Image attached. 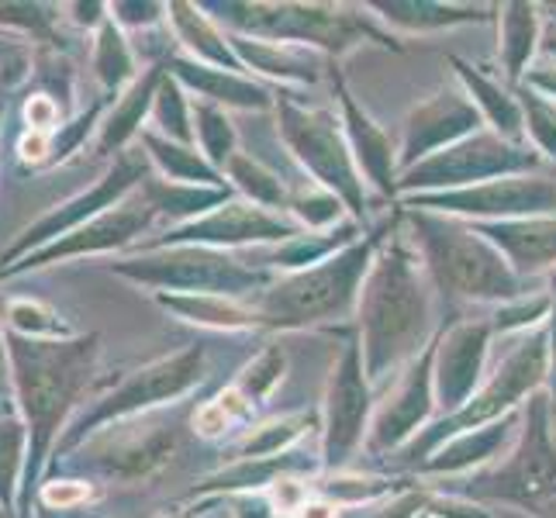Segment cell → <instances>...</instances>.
Segmentation results:
<instances>
[{
	"mask_svg": "<svg viewBox=\"0 0 556 518\" xmlns=\"http://www.w3.org/2000/svg\"><path fill=\"white\" fill-rule=\"evenodd\" d=\"M315 426V415L301 412V415H283L256 426L242 443L236 446V459H263V456H280L291 453L298 446V439Z\"/></svg>",
	"mask_w": 556,
	"mask_h": 518,
	"instance_id": "cell-38",
	"label": "cell"
},
{
	"mask_svg": "<svg viewBox=\"0 0 556 518\" xmlns=\"http://www.w3.org/2000/svg\"><path fill=\"white\" fill-rule=\"evenodd\" d=\"M17 156L28 166L52 163V136H38V131H25V139L17 142Z\"/></svg>",
	"mask_w": 556,
	"mask_h": 518,
	"instance_id": "cell-50",
	"label": "cell"
},
{
	"mask_svg": "<svg viewBox=\"0 0 556 518\" xmlns=\"http://www.w3.org/2000/svg\"><path fill=\"white\" fill-rule=\"evenodd\" d=\"M204 380V350L201 345H190V350H180L174 356H163L149 367L128 374L118 388L111 394H104L90 412H84L73 421V429L60 439L55 446V456H63L70 450H76L98 432V426L104 421H125V418H142L146 412L160 408V405H174L177 397L190 394Z\"/></svg>",
	"mask_w": 556,
	"mask_h": 518,
	"instance_id": "cell-10",
	"label": "cell"
},
{
	"mask_svg": "<svg viewBox=\"0 0 556 518\" xmlns=\"http://www.w3.org/2000/svg\"><path fill=\"white\" fill-rule=\"evenodd\" d=\"M388 491L391 481H380V477H332V481L318 484V494L329 497L332 505H370Z\"/></svg>",
	"mask_w": 556,
	"mask_h": 518,
	"instance_id": "cell-44",
	"label": "cell"
},
{
	"mask_svg": "<svg viewBox=\"0 0 556 518\" xmlns=\"http://www.w3.org/2000/svg\"><path fill=\"white\" fill-rule=\"evenodd\" d=\"M439 408H435V342H432L429 350L401 374L397 388L388 397V405L377 408V415L370 421L367 450L388 453V450L408 446L412 439L429 426V418Z\"/></svg>",
	"mask_w": 556,
	"mask_h": 518,
	"instance_id": "cell-18",
	"label": "cell"
},
{
	"mask_svg": "<svg viewBox=\"0 0 556 518\" xmlns=\"http://www.w3.org/2000/svg\"><path fill=\"white\" fill-rule=\"evenodd\" d=\"M277 131L291 156L312 173L315 184L332 190L346 204L353 222L367 215V194H363V177L346 142V128L325 108H304L287 93H277Z\"/></svg>",
	"mask_w": 556,
	"mask_h": 518,
	"instance_id": "cell-9",
	"label": "cell"
},
{
	"mask_svg": "<svg viewBox=\"0 0 556 518\" xmlns=\"http://www.w3.org/2000/svg\"><path fill=\"white\" fill-rule=\"evenodd\" d=\"M321 467V456H301V453H280V456H263V459H236V467L228 470H218L211 473L207 481L198 484V491H242V494H253V491H263L270 488L274 481L287 473H312Z\"/></svg>",
	"mask_w": 556,
	"mask_h": 518,
	"instance_id": "cell-29",
	"label": "cell"
},
{
	"mask_svg": "<svg viewBox=\"0 0 556 518\" xmlns=\"http://www.w3.org/2000/svg\"><path fill=\"white\" fill-rule=\"evenodd\" d=\"M497 253L508 260L515 277L556 274V218H515V222H470Z\"/></svg>",
	"mask_w": 556,
	"mask_h": 518,
	"instance_id": "cell-22",
	"label": "cell"
},
{
	"mask_svg": "<svg viewBox=\"0 0 556 518\" xmlns=\"http://www.w3.org/2000/svg\"><path fill=\"white\" fill-rule=\"evenodd\" d=\"M283 367H287V356H283L280 345H266V350L239 374L236 388L242 391V397L249 401V405L256 408V405H263V401L274 394V388L283 377Z\"/></svg>",
	"mask_w": 556,
	"mask_h": 518,
	"instance_id": "cell-43",
	"label": "cell"
},
{
	"mask_svg": "<svg viewBox=\"0 0 556 518\" xmlns=\"http://www.w3.org/2000/svg\"><path fill=\"white\" fill-rule=\"evenodd\" d=\"M336 76V98L342 108V128H346V142L353 149V160L359 166V177H367L380 194H394L397 190V146L388 139L367 111H363L353 93L342 84V76Z\"/></svg>",
	"mask_w": 556,
	"mask_h": 518,
	"instance_id": "cell-21",
	"label": "cell"
},
{
	"mask_svg": "<svg viewBox=\"0 0 556 518\" xmlns=\"http://www.w3.org/2000/svg\"><path fill=\"white\" fill-rule=\"evenodd\" d=\"M287 215H291L304 232H332L339 228L342 215H346V204H342L332 190H325L318 184H312L308 190H298L291 194V204H287Z\"/></svg>",
	"mask_w": 556,
	"mask_h": 518,
	"instance_id": "cell-40",
	"label": "cell"
},
{
	"mask_svg": "<svg viewBox=\"0 0 556 518\" xmlns=\"http://www.w3.org/2000/svg\"><path fill=\"white\" fill-rule=\"evenodd\" d=\"M180 443L177 426H142V429H125V421L114 426L101 435H93L90 443H84L80 456L84 467H98L108 477H146L156 467H163L174 456Z\"/></svg>",
	"mask_w": 556,
	"mask_h": 518,
	"instance_id": "cell-20",
	"label": "cell"
},
{
	"mask_svg": "<svg viewBox=\"0 0 556 518\" xmlns=\"http://www.w3.org/2000/svg\"><path fill=\"white\" fill-rule=\"evenodd\" d=\"M370 11H380L388 25H397L405 31H432V28H453V25H484L491 22V8H456V4H370Z\"/></svg>",
	"mask_w": 556,
	"mask_h": 518,
	"instance_id": "cell-35",
	"label": "cell"
},
{
	"mask_svg": "<svg viewBox=\"0 0 556 518\" xmlns=\"http://www.w3.org/2000/svg\"><path fill=\"white\" fill-rule=\"evenodd\" d=\"M222 173H228V180L236 184L242 201H249V204H260L266 211H287V204H291V190L280 184V177L274 169H266L253 156L236 152V156L225 163Z\"/></svg>",
	"mask_w": 556,
	"mask_h": 518,
	"instance_id": "cell-36",
	"label": "cell"
},
{
	"mask_svg": "<svg viewBox=\"0 0 556 518\" xmlns=\"http://www.w3.org/2000/svg\"><path fill=\"white\" fill-rule=\"evenodd\" d=\"M215 11V25H225L228 35L260 38V42L321 49L342 55L363 38L377 46L401 49L388 31H380L367 14L342 4H201Z\"/></svg>",
	"mask_w": 556,
	"mask_h": 518,
	"instance_id": "cell-7",
	"label": "cell"
},
{
	"mask_svg": "<svg viewBox=\"0 0 556 518\" xmlns=\"http://www.w3.org/2000/svg\"><path fill=\"white\" fill-rule=\"evenodd\" d=\"M481 128H484L481 111L473 108V101L464 90H456V87L439 90L429 101L415 104L405 118V136H401V146H397V169L408 173L412 166L470 139L473 131H481Z\"/></svg>",
	"mask_w": 556,
	"mask_h": 518,
	"instance_id": "cell-17",
	"label": "cell"
},
{
	"mask_svg": "<svg viewBox=\"0 0 556 518\" xmlns=\"http://www.w3.org/2000/svg\"><path fill=\"white\" fill-rule=\"evenodd\" d=\"M519 421H522V408L505 415L502 421H491V426H484V429H473V432L456 435L435 456H429L418 470L421 473H446V477H456V473H464L470 467H481V464H488L491 456H497V453H502L511 443V435H519V429H515Z\"/></svg>",
	"mask_w": 556,
	"mask_h": 518,
	"instance_id": "cell-27",
	"label": "cell"
},
{
	"mask_svg": "<svg viewBox=\"0 0 556 518\" xmlns=\"http://www.w3.org/2000/svg\"><path fill=\"white\" fill-rule=\"evenodd\" d=\"M491 336V321H459L435 339V408L443 418L464 408L481 388Z\"/></svg>",
	"mask_w": 556,
	"mask_h": 518,
	"instance_id": "cell-19",
	"label": "cell"
},
{
	"mask_svg": "<svg viewBox=\"0 0 556 518\" xmlns=\"http://www.w3.org/2000/svg\"><path fill=\"white\" fill-rule=\"evenodd\" d=\"M359 222H342L332 232H301L287 242L277 245H256L242 263L253 266V270L270 274H298V270H308V266H318L325 260H332L342 249H350L353 242H359Z\"/></svg>",
	"mask_w": 556,
	"mask_h": 518,
	"instance_id": "cell-23",
	"label": "cell"
},
{
	"mask_svg": "<svg viewBox=\"0 0 556 518\" xmlns=\"http://www.w3.org/2000/svg\"><path fill=\"white\" fill-rule=\"evenodd\" d=\"M304 228L280 211H266L232 198L228 204L207 211V215L169 228L163 239H149L142 249H166V245H204V249H245V245H277L301 236Z\"/></svg>",
	"mask_w": 556,
	"mask_h": 518,
	"instance_id": "cell-14",
	"label": "cell"
},
{
	"mask_svg": "<svg viewBox=\"0 0 556 518\" xmlns=\"http://www.w3.org/2000/svg\"><path fill=\"white\" fill-rule=\"evenodd\" d=\"M522 111H526V136L532 139L535 152H546L556 160V111L540 98V93L526 90L522 93Z\"/></svg>",
	"mask_w": 556,
	"mask_h": 518,
	"instance_id": "cell-45",
	"label": "cell"
},
{
	"mask_svg": "<svg viewBox=\"0 0 556 518\" xmlns=\"http://www.w3.org/2000/svg\"><path fill=\"white\" fill-rule=\"evenodd\" d=\"M190 118H194V146L201 149V156L215 166L218 173L225 163L236 156V128L232 118L225 114V108L211 104V101H190ZM225 177V173H222Z\"/></svg>",
	"mask_w": 556,
	"mask_h": 518,
	"instance_id": "cell-37",
	"label": "cell"
},
{
	"mask_svg": "<svg viewBox=\"0 0 556 518\" xmlns=\"http://www.w3.org/2000/svg\"><path fill=\"white\" fill-rule=\"evenodd\" d=\"M0 356H4V329H0Z\"/></svg>",
	"mask_w": 556,
	"mask_h": 518,
	"instance_id": "cell-56",
	"label": "cell"
},
{
	"mask_svg": "<svg viewBox=\"0 0 556 518\" xmlns=\"http://www.w3.org/2000/svg\"><path fill=\"white\" fill-rule=\"evenodd\" d=\"M0 518H14V511H8V508H0Z\"/></svg>",
	"mask_w": 556,
	"mask_h": 518,
	"instance_id": "cell-57",
	"label": "cell"
},
{
	"mask_svg": "<svg viewBox=\"0 0 556 518\" xmlns=\"http://www.w3.org/2000/svg\"><path fill=\"white\" fill-rule=\"evenodd\" d=\"M266 502H270V508L280 518H298L301 508L312 502L308 481L298 477V473H287V477H280V481H274L270 488H266Z\"/></svg>",
	"mask_w": 556,
	"mask_h": 518,
	"instance_id": "cell-46",
	"label": "cell"
},
{
	"mask_svg": "<svg viewBox=\"0 0 556 518\" xmlns=\"http://www.w3.org/2000/svg\"><path fill=\"white\" fill-rule=\"evenodd\" d=\"M540 163H543V156L535 149L505 142L502 136H494L491 128H481V131H473L470 139L435 152V156H429L426 163H418L408 173H401L397 190H408V194L464 190V187H477V184H488V180L535 173Z\"/></svg>",
	"mask_w": 556,
	"mask_h": 518,
	"instance_id": "cell-11",
	"label": "cell"
},
{
	"mask_svg": "<svg viewBox=\"0 0 556 518\" xmlns=\"http://www.w3.org/2000/svg\"><path fill=\"white\" fill-rule=\"evenodd\" d=\"M98 336L73 339H28L17 332H4V356L11 363V380L17 394V408L28 429V459H25V494L22 511L28 518L31 488L52 450V439L66 429L70 415L80 408V401L93 388L98 374Z\"/></svg>",
	"mask_w": 556,
	"mask_h": 518,
	"instance_id": "cell-2",
	"label": "cell"
},
{
	"mask_svg": "<svg viewBox=\"0 0 556 518\" xmlns=\"http://www.w3.org/2000/svg\"><path fill=\"white\" fill-rule=\"evenodd\" d=\"M149 173L152 169H149L146 149H125V152H118V156H114V166L104 173L98 184H93L90 190H84V194H76L73 201H66L63 207L49 211L46 218H38L28 228V232L11 245V253L0 263H11L14 256L28 253V249H31V253H38L42 245L63 239L66 232H73V228H80V225L93 222L98 215H104V211L118 207L125 198L136 194Z\"/></svg>",
	"mask_w": 556,
	"mask_h": 518,
	"instance_id": "cell-15",
	"label": "cell"
},
{
	"mask_svg": "<svg viewBox=\"0 0 556 518\" xmlns=\"http://www.w3.org/2000/svg\"><path fill=\"white\" fill-rule=\"evenodd\" d=\"M0 22L22 25L35 35L49 31V14H42V8H35V4H0Z\"/></svg>",
	"mask_w": 556,
	"mask_h": 518,
	"instance_id": "cell-49",
	"label": "cell"
},
{
	"mask_svg": "<svg viewBox=\"0 0 556 518\" xmlns=\"http://www.w3.org/2000/svg\"><path fill=\"white\" fill-rule=\"evenodd\" d=\"M549 374H553L549 332H546V325H540V329L526 332L519 342H515V350L497 363L491 380L477 388V394L467 401L464 408L446 415V418L429 421V426L421 429L408 446H401L397 464L421 467L429 456H435L439 450H443L450 439L473 432V429H484V426H491V421H502L505 415L519 412L522 397L540 394Z\"/></svg>",
	"mask_w": 556,
	"mask_h": 518,
	"instance_id": "cell-6",
	"label": "cell"
},
{
	"mask_svg": "<svg viewBox=\"0 0 556 518\" xmlns=\"http://www.w3.org/2000/svg\"><path fill=\"white\" fill-rule=\"evenodd\" d=\"M28 459V429L22 418H0V508L14 511V488Z\"/></svg>",
	"mask_w": 556,
	"mask_h": 518,
	"instance_id": "cell-41",
	"label": "cell"
},
{
	"mask_svg": "<svg viewBox=\"0 0 556 518\" xmlns=\"http://www.w3.org/2000/svg\"><path fill=\"white\" fill-rule=\"evenodd\" d=\"M429 511L439 518H488L481 508H470L467 502H446V497H432Z\"/></svg>",
	"mask_w": 556,
	"mask_h": 518,
	"instance_id": "cell-51",
	"label": "cell"
},
{
	"mask_svg": "<svg viewBox=\"0 0 556 518\" xmlns=\"http://www.w3.org/2000/svg\"><path fill=\"white\" fill-rule=\"evenodd\" d=\"M298 518H339V505H332L329 497H315V502L301 508Z\"/></svg>",
	"mask_w": 556,
	"mask_h": 518,
	"instance_id": "cell-54",
	"label": "cell"
},
{
	"mask_svg": "<svg viewBox=\"0 0 556 518\" xmlns=\"http://www.w3.org/2000/svg\"><path fill=\"white\" fill-rule=\"evenodd\" d=\"M166 312L180 315L184 321L204 325L218 332H260L263 318L253 312L249 301L236 298H215V294H156Z\"/></svg>",
	"mask_w": 556,
	"mask_h": 518,
	"instance_id": "cell-30",
	"label": "cell"
},
{
	"mask_svg": "<svg viewBox=\"0 0 556 518\" xmlns=\"http://www.w3.org/2000/svg\"><path fill=\"white\" fill-rule=\"evenodd\" d=\"M160 222L156 207H152L142 194V187L131 198H125L118 207L104 211L93 222L73 228L63 239H55L42 245L38 253H28L25 263L8 266L0 270V277H14L22 270H38V266H49L55 260H70V256H98V253H114V249H128L136 239H142L152 225Z\"/></svg>",
	"mask_w": 556,
	"mask_h": 518,
	"instance_id": "cell-16",
	"label": "cell"
},
{
	"mask_svg": "<svg viewBox=\"0 0 556 518\" xmlns=\"http://www.w3.org/2000/svg\"><path fill=\"white\" fill-rule=\"evenodd\" d=\"M408 225L435 291H446L450 298H464L477 304H511L529 294L526 280L515 277L508 260L470 222L408 207Z\"/></svg>",
	"mask_w": 556,
	"mask_h": 518,
	"instance_id": "cell-3",
	"label": "cell"
},
{
	"mask_svg": "<svg viewBox=\"0 0 556 518\" xmlns=\"http://www.w3.org/2000/svg\"><path fill=\"white\" fill-rule=\"evenodd\" d=\"M380 242L383 232L367 236L336 253L332 260L298 274H283L266 291L249 298L253 312L263 318V329H308V325L339 321L353 315Z\"/></svg>",
	"mask_w": 556,
	"mask_h": 518,
	"instance_id": "cell-4",
	"label": "cell"
},
{
	"mask_svg": "<svg viewBox=\"0 0 556 518\" xmlns=\"http://www.w3.org/2000/svg\"><path fill=\"white\" fill-rule=\"evenodd\" d=\"M93 497V488L87 481H52L38 491V502L52 511H70V508H80Z\"/></svg>",
	"mask_w": 556,
	"mask_h": 518,
	"instance_id": "cell-47",
	"label": "cell"
},
{
	"mask_svg": "<svg viewBox=\"0 0 556 518\" xmlns=\"http://www.w3.org/2000/svg\"><path fill=\"white\" fill-rule=\"evenodd\" d=\"M8 329L28 339H73V329L42 301H11Z\"/></svg>",
	"mask_w": 556,
	"mask_h": 518,
	"instance_id": "cell-42",
	"label": "cell"
},
{
	"mask_svg": "<svg viewBox=\"0 0 556 518\" xmlns=\"http://www.w3.org/2000/svg\"><path fill=\"white\" fill-rule=\"evenodd\" d=\"M93 76H98L104 98L111 101H118V93H125L142 76L136 70V55H131L128 38L111 22V14L108 22H101L98 35H93Z\"/></svg>",
	"mask_w": 556,
	"mask_h": 518,
	"instance_id": "cell-34",
	"label": "cell"
},
{
	"mask_svg": "<svg viewBox=\"0 0 556 518\" xmlns=\"http://www.w3.org/2000/svg\"><path fill=\"white\" fill-rule=\"evenodd\" d=\"M163 80H166V63L149 66L125 93H118V101L111 104L108 118L101 122L98 152H104V156H111V152H125L131 139L142 136L146 111H152V104H156V93H160Z\"/></svg>",
	"mask_w": 556,
	"mask_h": 518,
	"instance_id": "cell-25",
	"label": "cell"
},
{
	"mask_svg": "<svg viewBox=\"0 0 556 518\" xmlns=\"http://www.w3.org/2000/svg\"><path fill=\"white\" fill-rule=\"evenodd\" d=\"M190 421H194V432L204 435V439H218V435H225L228 429L236 426V418L222 408L218 397L215 401H204V405L194 412V418H190Z\"/></svg>",
	"mask_w": 556,
	"mask_h": 518,
	"instance_id": "cell-48",
	"label": "cell"
},
{
	"mask_svg": "<svg viewBox=\"0 0 556 518\" xmlns=\"http://www.w3.org/2000/svg\"><path fill=\"white\" fill-rule=\"evenodd\" d=\"M540 42H543L540 14H535L532 4L497 8V49H502V63H505L508 80H522V73Z\"/></svg>",
	"mask_w": 556,
	"mask_h": 518,
	"instance_id": "cell-33",
	"label": "cell"
},
{
	"mask_svg": "<svg viewBox=\"0 0 556 518\" xmlns=\"http://www.w3.org/2000/svg\"><path fill=\"white\" fill-rule=\"evenodd\" d=\"M149 163L160 169V177L169 184H187V187H222L225 177L211 166L194 146H180L174 139L160 136V131L142 128L139 136Z\"/></svg>",
	"mask_w": 556,
	"mask_h": 518,
	"instance_id": "cell-32",
	"label": "cell"
},
{
	"mask_svg": "<svg viewBox=\"0 0 556 518\" xmlns=\"http://www.w3.org/2000/svg\"><path fill=\"white\" fill-rule=\"evenodd\" d=\"M0 111H4V108H0Z\"/></svg>",
	"mask_w": 556,
	"mask_h": 518,
	"instance_id": "cell-58",
	"label": "cell"
},
{
	"mask_svg": "<svg viewBox=\"0 0 556 518\" xmlns=\"http://www.w3.org/2000/svg\"><path fill=\"white\" fill-rule=\"evenodd\" d=\"M166 14H169V22H174V31L184 42V49L194 55V63L242 73L239 55L228 46V35L218 31V25L211 22L198 4H169Z\"/></svg>",
	"mask_w": 556,
	"mask_h": 518,
	"instance_id": "cell-31",
	"label": "cell"
},
{
	"mask_svg": "<svg viewBox=\"0 0 556 518\" xmlns=\"http://www.w3.org/2000/svg\"><path fill=\"white\" fill-rule=\"evenodd\" d=\"M543 52H549L553 60H556V25L543 35Z\"/></svg>",
	"mask_w": 556,
	"mask_h": 518,
	"instance_id": "cell-55",
	"label": "cell"
},
{
	"mask_svg": "<svg viewBox=\"0 0 556 518\" xmlns=\"http://www.w3.org/2000/svg\"><path fill=\"white\" fill-rule=\"evenodd\" d=\"M374 383L363 370L359 339H350L339 363L332 367L329 391H325V432H321V467L350 464L359 446H367L374 421Z\"/></svg>",
	"mask_w": 556,
	"mask_h": 518,
	"instance_id": "cell-13",
	"label": "cell"
},
{
	"mask_svg": "<svg viewBox=\"0 0 556 518\" xmlns=\"http://www.w3.org/2000/svg\"><path fill=\"white\" fill-rule=\"evenodd\" d=\"M529 90L556 101V70H529Z\"/></svg>",
	"mask_w": 556,
	"mask_h": 518,
	"instance_id": "cell-52",
	"label": "cell"
},
{
	"mask_svg": "<svg viewBox=\"0 0 556 518\" xmlns=\"http://www.w3.org/2000/svg\"><path fill=\"white\" fill-rule=\"evenodd\" d=\"M359 353L370 383H383L435 342V283L408 239H383L359 304Z\"/></svg>",
	"mask_w": 556,
	"mask_h": 518,
	"instance_id": "cell-1",
	"label": "cell"
},
{
	"mask_svg": "<svg viewBox=\"0 0 556 518\" xmlns=\"http://www.w3.org/2000/svg\"><path fill=\"white\" fill-rule=\"evenodd\" d=\"M166 70L180 87L198 90L201 101H211L218 108L266 111V108L277 104V98L270 90L253 84V80H245L242 73H232V70H215V66L194 63V60H177V55H169Z\"/></svg>",
	"mask_w": 556,
	"mask_h": 518,
	"instance_id": "cell-24",
	"label": "cell"
},
{
	"mask_svg": "<svg viewBox=\"0 0 556 518\" xmlns=\"http://www.w3.org/2000/svg\"><path fill=\"white\" fill-rule=\"evenodd\" d=\"M228 46L239 55L242 70H256L283 84H318V76L325 70V55L315 49L260 42V38H239V35H228Z\"/></svg>",
	"mask_w": 556,
	"mask_h": 518,
	"instance_id": "cell-26",
	"label": "cell"
},
{
	"mask_svg": "<svg viewBox=\"0 0 556 518\" xmlns=\"http://www.w3.org/2000/svg\"><path fill=\"white\" fill-rule=\"evenodd\" d=\"M546 332H549V363H553V380H556V274L549 277V318H546Z\"/></svg>",
	"mask_w": 556,
	"mask_h": 518,
	"instance_id": "cell-53",
	"label": "cell"
},
{
	"mask_svg": "<svg viewBox=\"0 0 556 518\" xmlns=\"http://www.w3.org/2000/svg\"><path fill=\"white\" fill-rule=\"evenodd\" d=\"M415 211H435L459 222H515V218H556V180L540 173L502 177L464 190L439 194H408Z\"/></svg>",
	"mask_w": 556,
	"mask_h": 518,
	"instance_id": "cell-12",
	"label": "cell"
},
{
	"mask_svg": "<svg viewBox=\"0 0 556 518\" xmlns=\"http://www.w3.org/2000/svg\"><path fill=\"white\" fill-rule=\"evenodd\" d=\"M114 274L136 280L142 287H160V294H215L249 301L274 283L270 274L253 270L225 249L204 245H166L142 249V256L111 263Z\"/></svg>",
	"mask_w": 556,
	"mask_h": 518,
	"instance_id": "cell-8",
	"label": "cell"
},
{
	"mask_svg": "<svg viewBox=\"0 0 556 518\" xmlns=\"http://www.w3.org/2000/svg\"><path fill=\"white\" fill-rule=\"evenodd\" d=\"M149 128L160 131V136H166V139L180 142V146H194V118H190V101H187L184 87L174 80V76H169V70H166V80L160 84L156 104H152Z\"/></svg>",
	"mask_w": 556,
	"mask_h": 518,
	"instance_id": "cell-39",
	"label": "cell"
},
{
	"mask_svg": "<svg viewBox=\"0 0 556 518\" xmlns=\"http://www.w3.org/2000/svg\"><path fill=\"white\" fill-rule=\"evenodd\" d=\"M456 66V76L464 80V93L473 101V108L481 111V118L488 122V128L494 136H502L505 142L515 146H529L526 142V111L522 101L515 98L511 90H505L502 84L488 80L484 73H477L473 66H467L464 60H450Z\"/></svg>",
	"mask_w": 556,
	"mask_h": 518,
	"instance_id": "cell-28",
	"label": "cell"
},
{
	"mask_svg": "<svg viewBox=\"0 0 556 518\" xmlns=\"http://www.w3.org/2000/svg\"><path fill=\"white\" fill-rule=\"evenodd\" d=\"M453 494L464 502L511 505L532 518H556V443L546 391L526 401L522 429L502 464L453 484Z\"/></svg>",
	"mask_w": 556,
	"mask_h": 518,
	"instance_id": "cell-5",
	"label": "cell"
}]
</instances>
